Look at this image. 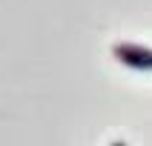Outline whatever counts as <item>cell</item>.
I'll use <instances>...</instances> for the list:
<instances>
[{
    "label": "cell",
    "mask_w": 152,
    "mask_h": 146,
    "mask_svg": "<svg viewBox=\"0 0 152 146\" xmlns=\"http://www.w3.org/2000/svg\"><path fill=\"white\" fill-rule=\"evenodd\" d=\"M112 146H126V143H124V140H115V143H112Z\"/></svg>",
    "instance_id": "7a4b0ae2"
},
{
    "label": "cell",
    "mask_w": 152,
    "mask_h": 146,
    "mask_svg": "<svg viewBox=\"0 0 152 146\" xmlns=\"http://www.w3.org/2000/svg\"><path fill=\"white\" fill-rule=\"evenodd\" d=\"M112 57L118 60L121 66L138 69V72H152V49H149V46L121 40V43L112 46Z\"/></svg>",
    "instance_id": "6da1fadb"
}]
</instances>
